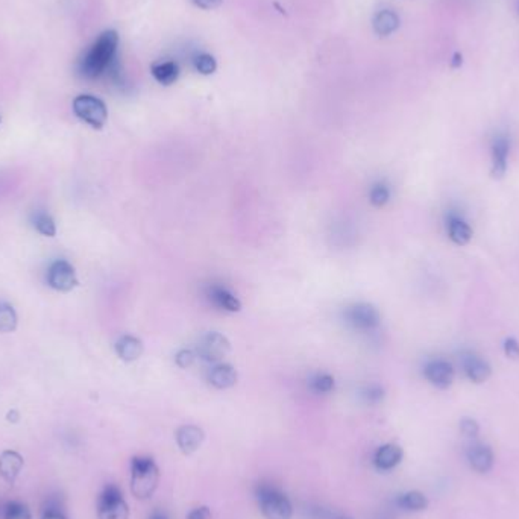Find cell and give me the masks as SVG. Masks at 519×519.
Wrapping results in <instances>:
<instances>
[{"mask_svg": "<svg viewBox=\"0 0 519 519\" xmlns=\"http://www.w3.org/2000/svg\"><path fill=\"white\" fill-rule=\"evenodd\" d=\"M117 48L119 35L116 31H105L101 34L93 46L81 58L78 65L79 73L87 79H96L105 73H111L117 65Z\"/></svg>", "mask_w": 519, "mask_h": 519, "instance_id": "cell-1", "label": "cell"}, {"mask_svg": "<svg viewBox=\"0 0 519 519\" xmlns=\"http://www.w3.org/2000/svg\"><path fill=\"white\" fill-rule=\"evenodd\" d=\"M160 481V471L152 457L135 456L131 460V491L135 498L147 500Z\"/></svg>", "mask_w": 519, "mask_h": 519, "instance_id": "cell-2", "label": "cell"}, {"mask_svg": "<svg viewBox=\"0 0 519 519\" xmlns=\"http://www.w3.org/2000/svg\"><path fill=\"white\" fill-rule=\"evenodd\" d=\"M257 495L261 513L266 519H290L293 515V506L290 500L280 489L270 483H261L257 486Z\"/></svg>", "mask_w": 519, "mask_h": 519, "instance_id": "cell-3", "label": "cell"}, {"mask_svg": "<svg viewBox=\"0 0 519 519\" xmlns=\"http://www.w3.org/2000/svg\"><path fill=\"white\" fill-rule=\"evenodd\" d=\"M73 112L82 122L93 126L94 130H102L108 120L107 105L99 97L92 94H81L73 101Z\"/></svg>", "mask_w": 519, "mask_h": 519, "instance_id": "cell-4", "label": "cell"}, {"mask_svg": "<svg viewBox=\"0 0 519 519\" xmlns=\"http://www.w3.org/2000/svg\"><path fill=\"white\" fill-rule=\"evenodd\" d=\"M97 516L99 519H128L130 507L123 493L116 485H107L97 500Z\"/></svg>", "mask_w": 519, "mask_h": 519, "instance_id": "cell-5", "label": "cell"}, {"mask_svg": "<svg viewBox=\"0 0 519 519\" xmlns=\"http://www.w3.org/2000/svg\"><path fill=\"white\" fill-rule=\"evenodd\" d=\"M346 323L358 331H372L380 327V312L371 304H356L345 310Z\"/></svg>", "mask_w": 519, "mask_h": 519, "instance_id": "cell-6", "label": "cell"}, {"mask_svg": "<svg viewBox=\"0 0 519 519\" xmlns=\"http://www.w3.org/2000/svg\"><path fill=\"white\" fill-rule=\"evenodd\" d=\"M230 349L231 345L228 342V338L221 333H216V331L202 336L196 346L198 356L210 363L221 362L223 357H227Z\"/></svg>", "mask_w": 519, "mask_h": 519, "instance_id": "cell-7", "label": "cell"}, {"mask_svg": "<svg viewBox=\"0 0 519 519\" xmlns=\"http://www.w3.org/2000/svg\"><path fill=\"white\" fill-rule=\"evenodd\" d=\"M48 283L52 289L58 292H70L78 285V278L74 267L65 260H57L52 263L48 272Z\"/></svg>", "mask_w": 519, "mask_h": 519, "instance_id": "cell-8", "label": "cell"}, {"mask_svg": "<svg viewBox=\"0 0 519 519\" xmlns=\"http://www.w3.org/2000/svg\"><path fill=\"white\" fill-rule=\"evenodd\" d=\"M425 378L438 389H448L453 385L456 372L454 367L447 360H431L428 362L424 369Z\"/></svg>", "mask_w": 519, "mask_h": 519, "instance_id": "cell-9", "label": "cell"}, {"mask_svg": "<svg viewBox=\"0 0 519 519\" xmlns=\"http://www.w3.org/2000/svg\"><path fill=\"white\" fill-rule=\"evenodd\" d=\"M462 366L466 377H468L469 381L476 383V385L487 381L492 375L491 365L485 358H481L477 354H472V352H466L462 357Z\"/></svg>", "mask_w": 519, "mask_h": 519, "instance_id": "cell-10", "label": "cell"}, {"mask_svg": "<svg viewBox=\"0 0 519 519\" xmlns=\"http://www.w3.org/2000/svg\"><path fill=\"white\" fill-rule=\"evenodd\" d=\"M205 439V434L202 428L196 425H183L176 431V443L181 453L190 456L201 448L202 442Z\"/></svg>", "mask_w": 519, "mask_h": 519, "instance_id": "cell-11", "label": "cell"}, {"mask_svg": "<svg viewBox=\"0 0 519 519\" xmlns=\"http://www.w3.org/2000/svg\"><path fill=\"white\" fill-rule=\"evenodd\" d=\"M510 152V141L506 135H498L492 143V169L495 179H501L507 172V161Z\"/></svg>", "mask_w": 519, "mask_h": 519, "instance_id": "cell-12", "label": "cell"}, {"mask_svg": "<svg viewBox=\"0 0 519 519\" xmlns=\"http://www.w3.org/2000/svg\"><path fill=\"white\" fill-rule=\"evenodd\" d=\"M207 298L213 305H216L217 308H221V310H225V312L236 313L240 310V308H242L240 301L232 295L227 287H223V285H217V284L210 285V287L207 289Z\"/></svg>", "mask_w": 519, "mask_h": 519, "instance_id": "cell-13", "label": "cell"}, {"mask_svg": "<svg viewBox=\"0 0 519 519\" xmlns=\"http://www.w3.org/2000/svg\"><path fill=\"white\" fill-rule=\"evenodd\" d=\"M23 457H21L17 451L6 449L0 454V476H2L6 483L14 485V481H16L21 468H23Z\"/></svg>", "mask_w": 519, "mask_h": 519, "instance_id": "cell-14", "label": "cell"}, {"mask_svg": "<svg viewBox=\"0 0 519 519\" xmlns=\"http://www.w3.org/2000/svg\"><path fill=\"white\" fill-rule=\"evenodd\" d=\"M403 448L395 445V443H386L377 449L374 457V463L380 471H390L396 468L403 460Z\"/></svg>", "mask_w": 519, "mask_h": 519, "instance_id": "cell-15", "label": "cell"}, {"mask_svg": "<svg viewBox=\"0 0 519 519\" xmlns=\"http://www.w3.org/2000/svg\"><path fill=\"white\" fill-rule=\"evenodd\" d=\"M468 460L471 468L480 474H486L493 466V453L492 449L483 443H476L468 449Z\"/></svg>", "mask_w": 519, "mask_h": 519, "instance_id": "cell-16", "label": "cell"}, {"mask_svg": "<svg viewBox=\"0 0 519 519\" xmlns=\"http://www.w3.org/2000/svg\"><path fill=\"white\" fill-rule=\"evenodd\" d=\"M208 381L216 389H230L237 383V371L231 365L219 363L210 369Z\"/></svg>", "mask_w": 519, "mask_h": 519, "instance_id": "cell-17", "label": "cell"}, {"mask_svg": "<svg viewBox=\"0 0 519 519\" xmlns=\"http://www.w3.org/2000/svg\"><path fill=\"white\" fill-rule=\"evenodd\" d=\"M448 237L453 243L458 246H465L471 242L472 238V228L468 225L465 219L458 217L456 214H451L447 222Z\"/></svg>", "mask_w": 519, "mask_h": 519, "instance_id": "cell-18", "label": "cell"}, {"mask_svg": "<svg viewBox=\"0 0 519 519\" xmlns=\"http://www.w3.org/2000/svg\"><path fill=\"white\" fill-rule=\"evenodd\" d=\"M116 352L123 362H134L143 354V342L139 337L123 336L116 343Z\"/></svg>", "mask_w": 519, "mask_h": 519, "instance_id": "cell-19", "label": "cell"}, {"mask_svg": "<svg viewBox=\"0 0 519 519\" xmlns=\"http://www.w3.org/2000/svg\"><path fill=\"white\" fill-rule=\"evenodd\" d=\"M150 73L155 78L158 84L172 85L175 84L179 77V65L175 61H163L155 63L150 69Z\"/></svg>", "mask_w": 519, "mask_h": 519, "instance_id": "cell-20", "label": "cell"}, {"mask_svg": "<svg viewBox=\"0 0 519 519\" xmlns=\"http://www.w3.org/2000/svg\"><path fill=\"white\" fill-rule=\"evenodd\" d=\"M398 26H400V19H398L396 14L390 10L380 11L374 19L375 32L381 37H387L390 34H394L398 29Z\"/></svg>", "mask_w": 519, "mask_h": 519, "instance_id": "cell-21", "label": "cell"}, {"mask_svg": "<svg viewBox=\"0 0 519 519\" xmlns=\"http://www.w3.org/2000/svg\"><path fill=\"white\" fill-rule=\"evenodd\" d=\"M398 504H400L401 509L407 511H423L428 507V500L423 492L410 491L398 498Z\"/></svg>", "mask_w": 519, "mask_h": 519, "instance_id": "cell-22", "label": "cell"}, {"mask_svg": "<svg viewBox=\"0 0 519 519\" xmlns=\"http://www.w3.org/2000/svg\"><path fill=\"white\" fill-rule=\"evenodd\" d=\"M34 228L40 232V234L46 237H55L57 236V225L54 217L44 212H37L32 217Z\"/></svg>", "mask_w": 519, "mask_h": 519, "instance_id": "cell-23", "label": "cell"}, {"mask_svg": "<svg viewBox=\"0 0 519 519\" xmlns=\"http://www.w3.org/2000/svg\"><path fill=\"white\" fill-rule=\"evenodd\" d=\"M17 313L10 304H0V333H12L17 328Z\"/></svg>", "mask_w": 519, "mask_h": 519, "instance_id": "cell-24", "label": "cell"}, {"mask_svg": "<svg viewBox=\"0 0 519 519\" xmlns=\"http://www.w3.org/2000/svg\"><path fill=\"white\" fill-rule=\"evenodd\" d=\"M307 515L310 519H354L342 510L323 506H310L307 509Z\"/></svg>", "mask_w": 519, "mask_h": 519, "instance_id": "cell-25", "label": "cell"}, {"mask_svg": "<svg viewBox=\"0 0 519 519\" xmlns=\"http://www.w3.org/2000/svg\"><path fill=\"white\" fill-rule=\"evenodd\" d=\"M308 386L314 394H329L334 389V378L329 374H316L308 381Z\"/></svg>", "mask_w": 519, "mask_h": 519, "instance_id": "cell-26", "label": "cell"}, {"mask_svg": "<svg viewBox=\"0 0 519 519\" xmlns=\"http://www.w3.org/2000/svg\"><path fill=\"white\" fill-rule=\"evenodd\" d=\"M390 199V190L386 184H375L369 192V201L375 207H385Z\"/></svg>", "mask_w": 519, "mask_h": 519, "instance_id": "cell-27", "label": "cell"}, {"mask_svg": "<svg viewBox=\"0 0 519 519\" xmlns=\"http://www.w3.org/2000/svg\"><path fill=\"white\" fill-rule=\"evenodd\" d=\"M5 519H32L31 511L23 502L12 501L5 509Z\"/></svg>", "mask_w": 519, "mask_h": 519, "instance_id": "cell-28", "label": "cell"}, {"mask_svg": "<svg viewBox=\"0 0 519 519\" xmlns=\"http://www.w3.org/2000/svg\"><path fill=\"white\" fill-rule=\"evenodd\" d=\"M194 67L201 74H213L217 69V63L214 57L208 55V54H199L196 58L193 59Z\"/></svg>", "mask_w": 519, "mask_h": 519, "instance_id": "cell-29", "label": "cell"}, {"mask_svg": "<svg viewBox=\"0 0 519 519\" xmlns=\"http://www.w3.org/2000/svg\"><path fill=\"white\" fill-rule=\"evenodd\" d=\"M460 431L466 438H477L480 433V425L476 419L472 418H463L460 420Z\"/></svg>", "mask_w": 519, "mask_h": 519, "instance_id": "cell-30", "label": "cell"}, {"mask_svg": "<svg viewBox=\"0 0 519 519\" xmlns=\"http://www.w3.org/2000/svg\"><path fill=\"white\" fill-rule=\"evenodd\" d=\"M363 398L366 400V403L377 404L383 400V398H385V390H383L380 386H369L363 392Z\"/></svg>", "mask_w": 519, "mask_h": 519, "instance_id": "cell-31", "label": "cell"}, {"mask_svg": "<svg viewBox=\"0 0 519 519\" xmlns=\"http://www.w3.org/2000/svg\"><path fill=\"white\" fill-rule=\"evenodd\" d=\"M504 352L511 360H519V342L513 337H509L504 340Z\"/></svg>", "mask_w": 519, "mask_h": 519, "instance_id": "cell-32", "label": "cell"}, {"mask_svg": "<svg viewBox=\"0 0 519 519\" xmlns=\"http://www.w3.org/2000/svg\"><path fill=\"white\" fill-rule=\"evenodd\" d=\"M196 358V354L190 349H183L176 354V365L179 367H190Z\"/></svg>", "mask_w": 519, "mask_h": 519, "instance_id": "cell-33", "label": "cell"}, {"mask_svg": "<svg viewBox=\"0 0 519 519\" xmlns=\"http://www.w3.org/2000/svg\"><path fill=\"white\" fill-rule=\"evenodd\" d=\"M41 519H67V518L63 513V510L58 507L57 502H49L48 509H44Z\"/></svg>", "mask_w": 519, "mask_h": 519, "instance_id": "cell-34", "label": "cell"}, {"mask_svg": "<svg viewBox=\"0 0 519 519\" xmlns=\"http://www.w3.org/2000/svg\"><path fill=\"white\" fill-rule=\"evenodd\" d=\"M187 519H212V511H210L208 507L201 506V507L193 509L189 513V516H187Z\"/></svg>", "mask_w": 519, "mask_h": 519, "instance_id": "cell-35", "label": "cell"}, {"mask_svg": "<svg viewBox=\"0 0 519 519\" xmlns=\"http://www.w3.org/2000/svg\"><path fill=\"white\" fill-rule=\"evenodd\" d=\"M222 2H223V0H193V3L196 5L198 8L207 10V11L217 8V6L222 5Z\"/></svg>", "mask_w": 519, "mask_h": 519, "instance_id": "cell-36", "label": "cell"}, {"mask_svg": "<svg viewBox=\"0 0 519 519\" xmlns=\"http://www.w3.org/2000/svg\"><path fill=\"white\" fill-rule=\"evenodd\" d=\"M462 63H463L462 55L460 54H456L454 58H453V63H451V67H453V69H457V67L462 65Z\"/></svg>", "mask_w": 519, "mask_h": 519, "instance_id": "cell-37", "label": "cell"}, {"mask_svg": "<svg viewBox=\"0 0 519 519\" xmlns=\"http://www.w3.org/2000/svg\"><path fill=\"white\" fill-rule=\"evenodd\" d=\"M6 418H8V420H11V423H17V420H19V411L17 410H11Z\"/></svg>", "mask_w": 519, "mask_h": 519, "instance_id": "cell-38", "label": "cell"}, {"mask_svg": "<svg viewBox=\"0 0 519 519\" xmlns=\"http://www.w3.org/2000/svg\"><path fill=\"white\" fill-rule=\"evenodd\" d=\"M150 519H167V518H165L163 513H155Z\"/></svg>", "mask_w": 519, "mask_h": 519, "instance_id": "cell-39", "label": "cell"}]
</instances>
